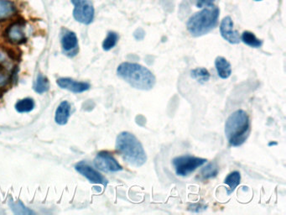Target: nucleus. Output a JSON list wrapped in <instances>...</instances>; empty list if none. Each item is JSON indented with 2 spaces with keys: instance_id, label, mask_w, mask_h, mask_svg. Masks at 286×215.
Returning <instances> with one entry per match:
<instances>
[{
  "instance_id": "nucleus-1",
  "label": "nucleus",
  "mask_w": 286,
  "mask_h": 215,
  "mask_svg": "<svg viewBox=\"0 0 286 215\" xmlns=\"http://www.w3.org/2000/svg\"><path fill=\"white\" fill-rule=\"evenodd\" d=\"M117 75L132 88L139 90H151L156 83L153 72L138 63H121L117 68Z\"/></svg>"
},
{
  "instance_id": "nucleus-2",
  "label": "nucleus",
  "mask_w": 286,
  "mask_h": 215,
  "mask_svg": "<svg viewBox=\"0 0 286 215\" xmlns=\"http://www.w3.org/2000/svg\"><path fill=\"white\" fill-rule=\"evenodd\" d=\"M115 148L124 161L132 167H142L147 161V155L143 144L130 132L124 131L117 136Z\"/></svg>"
},
{
  "instance_id": "nucleus-3",
  "label": "nucleus",
  "mask_w": 286,
  "mask_h": 215,
  "mask_svg": "<svg viewBox=\"0 0 286 215\" xmlns=\"http://www.w3.org/2000/svg\"><path fill=\"white\" fill-rule=\"evenodd\" d=\"M225 136L232 146L238 147L250 134V119L246 111L238 109L231 113L225 124Z\"/></svg>"
},
{
  "instance_id": "nucleus-4",
  "label": "nucleus",
  "mask_w": 286,
  "mask_h": 215,
  "mask_svg": "<svg viewBox=\"0 0 286 215\" xmlns=\"http://www.w3.org/2000/svg\"><path fill=\"white\" fill-rule=\"evenodd\" d=\"M219 13L220 10L216 6L206 7L189 19L187 24V31L195 37L208 34L218 25Z\"/></svg>"
},
{
  "instance_id": "nucleus-5",
  "label": "nucleus",
  "mask_w": 286,
  "mask_h": 215,
  "mask_svg": "<svg viewBox=\"0 0 286 215\" xmlns=\"http://www.w3.org/2000/svg\"><path fill=\"white\" fill-rule=\"evenodd\" d=\"M207 162V159L185 155L176 156L173 159L172 164L176 171V175L179 177H187L195 172L199 167H202Z\"/></svg>"
},
{
  "instance_id": "nucleus-6",
  "label": "nucleus",
  "mask_w": 286,
  "mask_h": 215,
  "mask_svg": "<svg viewBox=\"0 0 286 215\" xmlns=\"http://www.w3.org/2000/svg\"><path fill=\"white\" fill-rule=\"evenodd\" d=\"M75 8L73 10V17L77 22L83 25H89L94 21V5L91 0H71Z\"/></svg>"
},
{
  "instance_id": "nucleus-7",
  "label": "nucleus",
  "mask_w": 286,
  "mask_h": 215,
  "mask_svg": "<svg viewBox=\"0 0 286 215\" xmlns=\"http://www.w3.org/2000/svg\"><path fill=\"white\" fill-rule=\"evenodd\" d=\"M94 166L103 173H117L123 170V167L113 155L108 151H101L94 159Z\"/></svg>"
},
{
  "instance_id": "nucleus-8",
  "label": "nucleus",
  "mask_w": 286,
  "mask_h": 215,
  "mask_svg": "<svg viewBox=\"0 0 286 215\" xmlns=\"http://www.w3.org/2000/svg\"><path fill=\"white\" fill-rule=\"evenodd\" d=\"M75 169L77 170V173L85 177L86 179L92 183L102 184L104 186L108 184L107 179L96 169H94V167L86 163L85 161H80L77 163L75 166Z\"/></svg>"
},
{
  "instance_id": "nucleus-9",
  "label": "nucleus",
  "mask_w": 286,
  "mask_h": 215,
  "mask_svg": "<svg viewBox=\"0 0 286 215\" xmlns=\"http://www.w3.org/2000/svg\"><path fill=\"white\" fill-rule=\"evenodd\" d=\"M220 32L224 40L230 44H238L241 41V36L238 31L233 29V22L230 16L223 18L220 25Z\"/></svg>"
},
{
  "instance_id": "nucleus-10",
  "label": "nucleus",
  "mask_w": 286,
  "mask_h": 215,
  "mask_svg": "<svg viewBox=\"0 0 286 215\" xmlns=\"http://www.w3.org/2000/svg\"><path fill=\"white\" fill-rule=\"evenodd\" d=\"M57 83L60 88L74 94H82L90 88V84L88 82H78L69 77H61L57 79Z\"/></svg>"
},
{
  "instance_id": "nucleus-11",
  "label": "nucleus",
  "mask_w": 286,
  "mask_h": 215,
  "mask_svg": "<svg viewBox=\"0 0 286 215\" xmlns=\"http://www.w3.org/2000/svg\"><path fill=\"white\" fill-rule=\"evenodd\" d=\"M71 113V105L67 101H63L57 107L55 113V121L59 125H65L68 122Z\"/></svg>"
},
{
  "instance_id": "nucleus-12",
  "label": "nucleus",
  "mask_w": 286,
  "mask_h": 215,
  "mask_svg": "<svg viewBox=\"0 0 286 215\" xmlns=\"http://www.w3.org/2000/svg\"><path fill=\"white\" fill-rule=\"evenodd\" d=\"M215 68L218 76L227 79L232 74V66L225 57H218L215 60Z\"/></svg>"
},
{
  "instance_id": "nucleus-13",
  "label": "nucleus",
  "mask_w": 286,
  "mask_h": 215,
  "mask_svg": "<svg viewBox=\"0 0 286 215\" xmlns=\"http://www.w3.org/2000/svg\"><path fill=\"white\" fill-rule=\"evenodd\" d=\"M7 38L12 43L22 42L26 39V35L24 32V27L20 24H14L9 26L7 31Z\"/></svg>"
},
{
  "instance_id": "nucleus-14",
  "label": "nucleus",
  "mask_w": 286,
  "mask_h": 215,
  "mask_svg": "<svg viewBox=\"0 0 286 215\" xmlns=\"http://www.w3.org/2000/svg\"><path fill=\"white\" fill-rule=\"evenodd\" d=\"M16 11L14 3L9 0H0V20L11 17Z\"/></svg>"
},
{
  "instance_id": "nucleus-15",
  "label": "nucleus",
  "mask_w": 286,
  "mask_h": 215,
  "mask_svg": "<svg viewBox=\"0 0 286 215\" xmlns=\"http://www.w3.org/2000/svg\"><path fill=\"white\" fill-rule=\"evenodd\" d=\"M62 45L64 51H71L77 46V35L74 32H67L63 35Z\"/></svg>"
},
{
  "instance_id": "nucleus-16",
  "label": "nucleus",
  "mask_w": 286,
  "mask_h": 215,
  "mask_svg": "<svg viewBox=\"0 0 286 215\" xmlns=\"http://www.w3.org/2000/svg\"><path fill=\"white\" fill-rule=\"evenodd\" d=\"M241 174L238 171H234L227 175V178L224 180V183L228 186L227 188V194L230 195L231 193L237 188L240 184Z\"/></svg>"
},
{
  "instance_id": "nucleus-17",
  "label": "nucleus",
  "mask_w": 286,
  "mask_h": 215,
  "mask_svg": "<svg viewBox=\"0 0 286 215\" xmlns=\"http://www.w3.org/2000/svg\"><path fill=\"white\" fill-rule=\"evenodd\" d=\"M241 40L253 48H259L263 45V40L258 39L253 32H244L241 36Z\"/></svg>"
},
{
  "instance_id": "nucleus-18",
  "label": "nucleus",
  "mask_w": 286,
  "mask_h": 215,
  "mask_svg": "<svg viewBox=\"0 0 286 215\" xmlns=\"http://www.w3.org/2000/svg\"><path fill=\"white\" fill-rule=\"evenodd\" d=\"M34 108V101L31 98L19 100L15 105V109L18 113H30Z\"/></svg>"
},
{
  "instance_id": "nucleus-19",
  "label": "nucleus",
  "mask_w": 286,
  "mask_h": 215,
  "mask_svg": "<svg viewBox=\"0 0 286 215\" xmlns=\"http://www.w3.org/2000/svg\"><path fill=\"white\" fill-rule=\"evenodd\" d=\"M191 76L200 83H206L211 77L210 72L204 68H197L191 71Z\"/></svg>"
},
{
  "instance_id": "nucleus-20",
  "label": "nucleus",
  "mask_w": 286,
  "mask_h": 215,
  "mask_svg": "<svg viewBox=\"0 0 286 215\" xmlns=\"http://www.w3.org/2000/svg\"><path fill=\"white\" fill-rule=\"evenodd\" d=\"M9 206L10 207L12 211L15 215H34V213L32 210H30L28 208L25 206V204L22 202L14 201L13 199H9Z\"/></svg>"
},
{
  "instance_id": "nucleus-21",
  "label": "nucleus",
  "mask_w": 286,
  "mask_h": 215,
  "mask_svg": "<svg viewBox=\"0 0 286 215\" xmlns=\"http://www.w3.org/2000/svg\"><path fill=\"white\" fill-rule=\"evenodd\" d=\"M49 86H50V83H49L48 78L42 74H40L38 75L34 82V90L37 94H44L48 91Z\"/></svg>"
},
{
  "instance_id": "nucleus-22",
  "label": "nucleus",
  "mask_w": 286,
  "mask_h": 215,
  "mask_svg": "<svg viewBox=\"0 0 286 215\" xmlns=\"http://www.w3.org/2000/svg\"><path fill=\"white\" fill-rule=\"evenodd\" d=\"M119 35L116 32H108V36L105 38V40L102 42V49L104 51H110L111 49L114 48L119 41Z\"/></svg>"
},
{
  "instance_id": "nucleus-23",
  "label": "nucleus",
  "mask_w": 286,
  "mask_h": 215,
  "mask_svg": "<svg viewBox=\"0 0 286 215\" xmlns=\"http://www.w3.org/2000/svg\"><path fill=\"white\" fill-rule=\"evenodd\" d=\"M218 172H219V168L218 165L216 164L215 162H212L201 169V177L204 179H213L217 177Z\"/></svg>"
},
{
  "instance_id": "nucleus-24",
  "label": "nucleus",
  "mask_w": 286,
  "mask_h": 215,
  "mask_svg": "<svg viewBox=\"0 0 286 215\" xmlns=\"http://www.w3.org/2000/svg\"><path fill=\"white\" fill-rule=\"evenodd\" d=\"M9 81V75L5 72H0V88H3L8 84Z\"/></svg>"
},
{
  "instance_id": "nucleus-25",
  "label": "nucleus",
  "mask_w": 286,
  "mask_h": 215,
  "mask_svg": "<svg viewBox=\"0 0 286 215\" xmlns=\"http://www.w3.org/2000/svg\"><path fill=\"white\" fill-rule=\"evenodd\" d=\"M215 0H196V7L197 8H203V7H209L213 5Z\"/></svg>"
},
{
  "instance_id": "nucleus-26",
  "label": "nucleus",
  "mask_w": 286,
  "mask_h": 215,
  "mask_svg": "<svg viewBox=\"0 0 286 215\" xmlns=\"http://www.w3.org/2000/svg\"><path fill=\"white\" fill-rule=\"evenodd\" d=\"M145 32H144V30L141 28L137 29L136 31L134 32L133 33V36H134V38L136 39V40H143L144 39V37H145Z\"/></svg>"
},
{
  "instance_id": "nucleus-27",
  "label": "nucleus",
  "mask_w": 286,
  "mask_h": 215,
  "mask_svg": "<svg viewBox=\"0 0 286 215\" xmlns=\"http://www.w3.org/2000/svg\"><path fill=\"white\" fill-rule=\"evenodd\" d=\"M276 144H277L276 142H270V143L269 144V145L270 146V145H276Z\"/></svg>"
},
{
  "instance_id": "nucleus-28",
  "label": "nucleus",
  "mask_w": 286,
  "mask_h": 215,
  "mask_svg": "<svg viewBox=\"0 0 286 215\" xmlns=\"http://www.w3.org/2000/svg\"><path fill=\"white\" fill-rule=\"evenodd\" d=\"M255 1H261V0H255Z\"/></svg>"
}]
</instances>
